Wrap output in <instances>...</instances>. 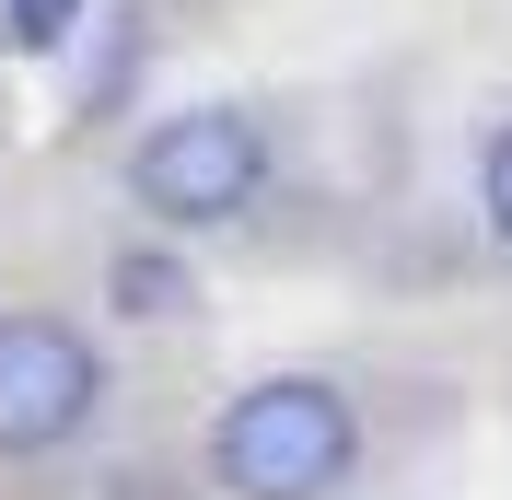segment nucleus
Returning <instances> with one entry per match:
<instances>
[{
    "mask_svg": "<svg viewBox=\"0 0 512 500\" xmlns=\"http://www.w3.org/2000/svg\"><path fill=\"white\" fill-rule=\"evenodd\" d=\"M350 454H361V419H350V396L315 384V373L245 384V396L222 407V431H210V466H222L233 500H326L350 477Z\"/></svg>",
    "mask_w": 512,
    "mask_h": 500,
    "instance_id": "nucleus-1",
    "label": "nucleus"
},
{
    "mask_svg": "<svg viewBox=\"0 0 512 500\" xmlns=\"http://www.w3.org/2000/svg\"><path fill=\"white\" fill-rule=\"evenodd\" d=\"M256 175H268V128H256L245 105H187V117H163L152 140H140V163H128L140 210L175 221V233L233 221L256 198Z\"/></svg>",
    "mask_w": 512,
    "mask_h": 500,
    "instance_id": "nucleus-2",
    "label": "nucleus"
},
{
    "mask_svg": "<svg viewBox=\"0 0 512 500\" xmlns=\"http://www.w3.org/2000/svg\"><path fill=\"white\" fill-rule=\"evenodd\" d=\"M94 396H105L94 338H70L59 314H12L0 326V454H59L94 419Z\"/></svg>",
    "mask_w": 512,
    "mask_h": 500,
    "instance_id": "nucleus-3",
    "label": "nucleus"
},
{
    "mask_svg": "<svg viewBox=\"0 0 512 500\" xmlns=\"http://www.w3.org/2000/svg\"><path fill=\"white\" fill-rule=\"evenodd\" d=\"M117 314H187V268L175 256H117Z\"/></svg>",
    "mask_w": 512,
    "mask_h": 500,
    "instance_id": "nucleus-4",
    "label": "nucleus"
},
{
    "mask_svg": "<svg viewBox=\"0 0 512 500\" xmlns=\"http://www.w3.org/2000/svg\"><path fill=\"white\" fill-rule=\"evenodd\" d=\"M0 35H12L24 59H47V47L82 35V0H0Z\"/></svg>",
    "mask_w": 512,
    "mask_h": 500,
    "instance_id": "nucleus-5",
    "label": "nucleus"
},
{
    "mask_svg": "<svg viewBox=\"0 0 512 500\" xmlns=\"http://www.w3.org/2000/svg\"><path fill=\"white\" fill-rule=\"evenodd\" d=\"M478 210H489V233L512 245V128H501V140L478 152Z\"/></svg>",
    "mask_w": 512,
    "mask_h": 500,
    "instance_id": "nucleus-6",
    "label": "nucleus"
}]
</instances>
